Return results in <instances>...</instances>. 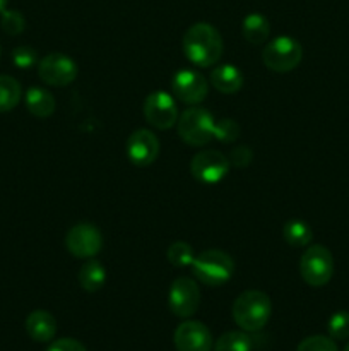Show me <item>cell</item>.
Instances as JSON below:
<instances>
[{
	"instance_id": "obj_4",
	"label": "cell",
	"mask_w": 349,
	"mask_h": 351,
	"mask_svg": "<svg viewBox=\"0 0 349 351\" xmlns=\"http://www.w3.org/2000/svg\"><path fill=\"white\" fill-rule=\"evenodd\" d=\"M214 117L202 106L183 110L178 119V136L188 146H205L214 139Z\"/></svg>"
},
{
	"instance_id": "obj_17",
	"label": "cell",
	"mask_w": 349,
	"mask_h": 351,
	"mask_svg": "<svg viewBox=\"0 0 349 351\" xmlns=\"http://www.w3.org/2000/svg\"><path fill=\"white\" fill-rule=\"evenodd\" d=\"M26 108L31 115L38 119H48L55 112V98L50 91L43 88H29L24 96Z\"/></svg>"
},
{
	"instance_id": "obj_11",
	"label": "cell",
	"mask_w": 349,
	"mask_h": 351,
	"mask_svg": "<svg viewBox=\"0 0 349 351\" xmlns=\"http://www.w3.org/2000/svg\"><path fill=\"white\" fill-rule=\"evenodd\" d=\"M229 160L226 154L216 149H204L190 161V171L202 184H218L228 175Z\"/></svg>"
},
{
	"instance_id": "obj_2",
	"label": "cell",
	"mask_w": 349,
	"mask_h": 351,
	"mask_svg": "<svg viewBox=\"0 0 349 351\" xmlns=\"http://www.w3.org/2000/svg\"><path fill=\"white\" fill-rule=\"evenodd\" d=\"M272 315V302L260 290H246L236 297L233 304V319L242 331L257 332L269 322Z\"/></svg>"
},
{
	"instance_id": "obj_8",
	"label": "cell",
	"mask_w": 349,
	"mask_h": 351,
	"mask_svg": "<svg viewBox=\"0 0 349 351\" xmlns=\"http://www.w3.org/2000/svg\"><path fill=\"white\" fill-rule=\"evenodd\" d=\"M65 247L77 259H92L103 249V235L98 226L79 223L65 235Z\"/></svg>"
},
{
	"instance_id": "obj_7",
	"label": "cell",
	"mask_w": 349,
	"mask_h": 351,
	"mask_svg": "<svg viewBox=\"0 0 349 351\" xmlns=\"http://www.w3.org/2000/svg\"><path fill=\"white\" fill-rule=\"evenodd\" d=\"M38 75L41 81L53 88H64L77 77V65L68 55L53 51L38 62Z\"/></svg>"
},
{
	"instance_id": "obj_5",
	"label": "cell",
	"mask_w": 349,
	"mask_h": 351,
	"mask_svg": "<svg viewBox=\"0 0 349 351\" xmlns=\"http://www.w3.org/2000/svg\"><path fill=\"white\" fill-rule=\"evenodd\" d=\"M303 58V48L298 40L293 36H276L272 41L266 45L262 51V62L267 69L274 72H289L300 65Z\"/></svg>"
},
{
	"instance_id": "obj_32",
	"label": "cell",
	"mask_w": 349,
	"mask_h": 351,
	"mask_svg": "<svg viewBox=\"0 0 349 351\" xmlns=\"http://www.w3.org/2000/svg\"><path fill=\"white\" fill-rule=\"evenodd\" d=\"M342 351H349V343H348V345H346V348L342 350Z\"/></svg>"
},
{
	"instance_id": "obj_14",
	"label": "cell",
	"mask_w": 349,
	"mask_h": 351,
	"mask_svg": "<svg viewBox=\"0 0 349 351\" xmlns=\"http://www.w3.org/2000/svg\"><path fill=\"white\" fill-rule=\"evenodd\" d=\"M159 139L153 130L139 129L127 141V156L137 167H149L159 156Z\"/></svg>"
},
{
	"instance_id": "obj_28",
	"label": "cell",
	"mask_w": 349,
	"mask_h": 351,
	"mask_svg": "<svg viewBox=\"0 0 349 351\" xmlns=\"http://www.w3.org/2000/svg\"><path fill=\"white\" fill-rule=\"evenodd\" d=\"M12 62L19 69H31L38 64V51L33 47H17L12 51Z\"/></svg>"
},
{
	"instance_id": "obj_10",
	"label": "cell",
	"mask_w": 349,
	"mask_h": 351,
	"mask_svg": "<svg viewBox=\"0 0 349 351\" xmlns=\"http://www.w3.org/2000/svg\"><path fill=\"white\" fill-rule=\"evenodd\" d=\"M168 304L177 317H192L201 305V288L192 278H177L170 287Z\"/></svg>"
},
{
	"instance_id": "obj_27",
	"label": "cell",
	"mask_w": 349,
	"mask_h": 351,
	"mask_svg": "<svg viewBox=\"0 0 349 351\" xmlns=\"http://www.w3.org/2000/svg\"><path fill=\"white\" fill-rule=\"evenodd\" d=\"M296 351H337L334 339L327 336H308L298 345Z\"/></svg>"
},
{
	"instance_id": "obj_21",
	"label": "cell",
	"mask_w": 349,
	"mask_h": 351,
	"mask_svg": "<svg viewBox=\"0 0 349 351\" xmlns=\"http://www.w3.org/2000/svg\"><path fill=\"white\" fill-rule=\"evenodd\" d=\"M23 89L21 84L10 75H0V113L10 112L21 101Z\"/></svg>"
},
{
	"instance_id": "obj_1",
	"label": "cell",
	"mask_w": 349,
	"mask_h": 351,
	"mask_svg": "<svg viewBox=\"0 0 349 351\" xmlns=\"http://www.w3.org/2000/svg\"><path fill=\"white\" fill-rule=\"evenodd\" d=\"M183 53L197 67H211L222 55L221 33L209 23H195L183 34Z\"/></svg>"
},
{
	"instance_id": "obj_3",
	"label": "cell",
	"mask_w": 349,
	"mask_h": 351,
	"mask_svg": "<svg viewBox=\"0 0 349 351\" xmlns=\"http://www.w3.org/2000/svg\"><path fill=\"white\" fill-rule=\"evenodd\" d=\"M192 269L195 278L207 287H222L231 280L235 273V263L222 250L209 249L195 256Z\"/></svg>"
},
{
	"instance_id": "obj_13",
	"label": "cell",
	"mask_w": 349,
	"mask_h": 351,
	"mask_svg": "<svg viewBox=\"0 0 349 351\" xmlns=\"http://www.w3.org/2000/svg\"><path fill=\"white\" fill-rule=\"evenodd\" d=\"M171 88H173L174 96L187 105H198L204 101L209 93V84L204 75L190 69L178 71L173 75Z\"/></svg>"
},
{
	"instance_id": "obj_6",
	"label": "cell",
	"mask_w": 349,
	"mask_h": 351,
	"mask_svg": "<svg viewBox=\"0 0 349 351\" xmlns=\"http://www.w3.org/2000/svg\"><path fill=\"white\" fill-rule=\"evenodd\" d=\"M300 274L313 288L325 287L334 274V257L324 245H310L300 259Z\"/></svg>"
},
{
	"instance_id": "obj_9",
	"label": "cell",
	"mask_w": 349,
	"mask_h": 351,
	"mask_svg": "<svg viewBox=\"0 0 349 351\" xmlns=\"http://www.w3.org/2000/svg\"><path fill=\"white\" fill-rule=\"evenodd\" d=\"M144 117L147 123L159 130H168L178 122V108L173 96L166 91H153L144 99Z\"/></svg>"
},
{
	"instance_id": "obj_30",
	"label": "cell",
	"mask_w": 349,
	"mask_h": 351,
	"mask_svg": "<svg viewBox=\"0 0 349 351\" xmlns=\"http://www.w3.org/2000/svg\"><path fill=\"white\" fill-rule=\"evenodd\" d=\"M47 351H88L81 341L74 338H62L51 343Z\"/></svg>"
},
{
	"instance_id": "obj_26",
	"label": "cell",
	"mask_w": 349,
	"mask_h": 351,
	"mask_svg": "<svg viewBox=\"0 0 349 351\" xmlns=\"http://www.w3.org/2000/svg\"><path fill=\"white\" fill-rule=\"evenodd\" d=\"M214 137L221 143H235L240 137V125L233 119H222L214 123Z\"/></svg>"
},
{
	"instance_id": "obj_29",
	"label": "cell",
	"mask_w": 349,
	"mask_h": 351,
	"mask_svg": "<svg viewBox=\"0 0 349 351\" xmlns=\"http://www.w3.org/2000/svg\"><path fill=\"white\" fill-rule=\"evenodd\" d=\"M229 165L236 168H245L252 163L253 160V153L248 146H238V147H233L231 153L228 156Z\"/></svg>"
},
{
	"instance_id": "obj_25",
	"label": "cell",
	"mask_w": 349,
	"mask_h": 351,
	"mask_svg": "<svg viewBox=\"0 0 349 351\" xmlns=\"http://www.w3.org/2000/svg\"><path fill=\"white\" fill-rule=\"evenodd\" d=\"M2 19H0V24H2V29L5 31L9 36H17L24 31L26 27V19H24L23 14L19 10H3Z\"/></svg>"
},
{
	"instance_id": "obj_18",
	"label": "cell",
	"mask_w": 349,
	"mask_h": 351,
	"mask_svg": "<svg viewBox=\"0 0 349 351\" xmlns=\"http://www.w3.org/2000/svg\"><path fill=\"white\" fill-rule=\"evenodd\" d=\"M242 33L248 43L262 45L270 36V23L266 16L259 12H252L243 19Z\"/></svg>"
},
{
	"instance_id": "obj_31",
	"label": "cell",
	"mask_w": 349,
	"mask_h": 351,
	"mask_svg": "<svg viewBox=\"0 0 349 351\" xmlns=\"http://www.w3.org/2000/svg\"><path fill=\"white\" fill-rule=\"evenodd\" d=\"M5 7H7V0H0V14L5 10Z\"/></svg>"
},
{
	"instance_id": "obj_24",
	"label": "cell",
	"mask_w": 349,
	"mask_h": 351,
	"mask_svg": "<svg viewBox=\"0 0 349 351\" xmlns=\"http://www.w3.org/2000/svg\"><path fill=\"white\" fill-rule=\"evenodd\" d=\"M328 336L332 339H348L349 338V312L339 311L328 319L327 324Z\"/></svg>"
},
{
	"instance_id": "obj_15",
	"label": "cell",
	"mask_w": 349,
	"mask_h": 351,
	"mask_svg": "<svg viewBox=\"0 0 349 351\" xmlns=\"http://www.w3.org/2000/svg\"><path fill=\"white\" fill-rule=\"evenodd\" d=\"M26 331L31 339L38 343H48L57 335V321L47 311H34L26 319Z\"/></svg>"
},
{
	"instance_id": "obj_16",
	"label": "cell",
	"mask_w": 349,
	"mask_h": 351,
	"mask_svg": "<svg viewBox=\"0 0 349 351\" xmlns=\"http://www.w3.org/2000/svg\"><path fill=\"white\" fill-rule=\"evenodd\" d=\"M211 82L222 95H235L243 86V74L236 65L219 64L211 71Z\"/></svg>"
},
{
	"instance_id": "obj_22",
	"label": "cell",
	"mask_w": 349,
	"mask_h": 351,
	"mask_svg": "<svg viewBox=\"0 0 349 351\" xmlns=\"http://www.w3.org/2000/svg\"><path fill=\"white\" fill-rule=\"evenodd\" d=\"M253 341L246 331H228L218 338L214 351H252Z\"/></svg>"
},
{
	"instance_id": "obj_20",
	"label": "cell",
	"mask_w": 349,
	"mask_h": 351,
	"mask_svg": "<svg viewBox=\"0 0 349 351\" xmlns=\"http://www.w3.org/2000/svg\"><path fill=\"white\" fill-rule=\"evenodd\" d=\"M283 239L291 247H307L313 240V232H311V226L307 221L293 218L284 223Z\"/></svg>"
},
{
	"instance_id": "obj_19",
	"label": "cell",
	"mask_w": 349,
	"mask_h": 351,
	"mask_svg": "<svg viewBox=\"0 0 349 351\" xmlns=\"http://www.w3.org/2000/svg\"><path fill=\"white\" fill-rule=\"evenodd\" d=\"M77 281L81 285L82 290L94 293V291L101 290L106 283V269L103 264L96 259H89L84 266L79 269Z\"/></svg>"
},
{
	"instance_id": "obj_12",
	"label": "cell",
	"mask_w": 349,
	"mask_h": 351,
	"mask_svg": "<svg viewBox=\"0 0 349 351\" xmlns=\"http://www.w3.org/2000/svg\"><path fill=\"white\" fill-rule=\"evenodd\" d=\"M173 343L177 351H211L214 348L207 326L198 321H185L174 329Z\"/></svg>"
},
{
	"instance_id": "obj_23",
	"label": "cell",
	"mask_w": 349,
	"mask_h": 351,
	"mask_svg": "<svg viewBox=\"0 0 349 351\" xmlns=\"http://www.w3.org/2000/svg\"><path fill=\"white\" fill-rule=\"evenodd\" d=\"M194 259H195L194 249H192L187 242L177 240V242H173L170 247H168V261H170L173 266L177 267L192 266Z\"/></svg>"
}]
</instances>
